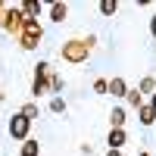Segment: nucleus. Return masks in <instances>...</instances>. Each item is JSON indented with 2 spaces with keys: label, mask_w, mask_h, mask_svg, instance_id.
Returning a JSON list of instances; mask_svg holds the SVG:
<instances>
[{
  "label": "nucleus",
  "mask_w": 156,
  "mask_h": 156,
  "mask_svg": "<svg viewBox=\"0 0 156 156\" xmlns=\"http://www.w3.org/2000/svg\"><path fill=\"white\" fill-rule=\"evenodd\" d=\"M41 37H44V28H41V25H37V22H25L22 31H19V47H22V50H34Z\"/></svg>",
  "instance_id": "4"
},
{
  "label": "nucleus",
  "mask_w": 156,
  "mask_h": 156,
  "mask_svg": "<svg viewBox=\"0 0 156 156\" xmlns=\"http://www.w3.org/2000/svg\"><path fill=\"white\" fill-rule=\"evenodd\" d=\"M153 87H156V78H153V75H147L144 81H140V87H137V90H140V94H153Z\"/></svg>",
  "instance_id": "15"
},
{
  "label": "nucleus",
  "mask_w": 156,
  "mask_h": 156,
  "mask_svg": "<svg viewBox=\"0 0 156 156\" xmlns=\"http://www.w3.org/2000/svg\"><path fill=\"white\" fill-rule=\"evenodd\" d=\"M22 156H41V144L37 140H22Z\"/></svg>",
  "instance_id": "11"
},
{
  "label": "nucleus",
  "mask_w": 156,
  "mask_h": 156,
  "mask_svg": "<svg viewBox=\"0 0 156 156\" xmlns=\"http://www.w3.org/2000/svg\"><path fill=\"white\" fill-rule=\"evenodd\" d=\"M109 125H112V128H122V125H125V109H122V106H115V109L109 112Z\"/></svg>",
  "instance_id": "12"
},
{
  "label": "nucleus",
  "mask_w": 156,
  "mask_h": 156,
  "mask_svg": "<svg viewBox=\"0 0 156 156\" xmlns=\"http://www.w3.org/2000/svg\"><path fill=\"white\" fill-rule=\"evenodd\" d=\"M109 94H112V97H128V84H125V78H112V81H109Z\"/></svg>",
  "instance_id": "9"
},
{
  "label": "nucleus",
  "mask_w": 156,
  "mask_h": 156,
  "mask_svg": "<svg viewBox=\"0 0 156 156\" xmlns=\"http://www.w3.org/2000/svg\"><path fill=\"white\" fill-rule=\"evenodd\" d=\"M125 100L131 103L134 109H140V106H144V100H140V90H137V87H134V90H128V97H125Z\"/></svg>",
  "instance_id": "13"
},
{
  "label": "nucleus",
  "mask_w": 156,
  "mask_h": 156,
  "mask_svg": "<svg viewBox=\"0 0 156 156\" xmlns=\"http://www.w3.org/2000/svg\"><path fill=\"white\" fill-rule=\"evenodd\" d=\"M94 90H97V94H109V81L97 78V81H94Z\"/></svg>",
  "instance_id": "19"
},
{
  "label": "nucleus",
  "mask_w": 156,
  "mask_h": 156,
  "mask_svg": "<svg viewBox=\"0 0 156 156\" xmlns=\"http://www.w3.org/2000/svg\"><path fill=\"white\" fill-rule=\"evenodd\" d=\"M50 109H53V112H66V100H62V97H53V100H50Z\"/></svg>",
  "instance_id": "17"
},
{
  "label": "nucleus",
  "mask_w": 156,
  "mask_h": 156,
  "mask_svg": "<svg viewBox=\"0 0 156 156\" xmlns=\"http://www.w3.org/2000/svg\"><path fill=\"white\" fill-rule=\"evenodd\" d=\"M125 140H128V134H125V128H109V137H106V144H109V150H122V147H125Z\"/></svg>",
  "instance_id": "6"
},
{
  "label": "nucleus",
  "mask_w": 156,
  "mask_h": 156,
  "mask_svg": "<svg viewBox=\"0 0 156 156\" xmlns=\"http://www.w3.org/2000/svg\"><path fill=\"white\" fill-rule=\"evenodd\" d=\"M66 16H69V6L66 3H50V19H53V22H62Z\"/></svg>",
  "instance_id": "10"
},
{
  "label": "nucleus",
  "mask_w": 156,
  "mask_h": 156,
  "mask_svg": "<svg viewBox=\"0 0 156 156\" xmlns=\"http://www.w3.org/2000/svg\"><path fill=\"white\" fill-rule=\"evenodd\" d=\"M59 90H62V78L53 75V78H50V94H59Z\"/></svg>",
  "instance_id": "18"
},
{
  "label": "nucleus",
  "mask_w": 156,
  "mask_h": 156,
  "mask_svg": "<svg viewBox=\"0 0 156 156\" xmlns=\"http://www.w3.org/2000/svg\"><path fill=\"white\" fill-rule=\"evenodd\" d=\"M137 119H140V125H147V128H150V125L156 122V109L150 106V103H144V106L137 109Z\"/></svg>",
  "instance_id": "8"
},
{
  "label": "nucleus",
  "mask_w": 156,
  "mask_h": 156,
  "mask_svg": "<svg viewBox=\"0 0 156 156\" xmlns=\"http://www.w3.org/2000/svg\"><path fill=\"white\" fill-rule=\"evenodd\" d=\"M19 112L25 115V119H31V122H34V119H37V103H25V106H22Z\"/></svg>",
  "instance_id": "14"
},
{
  "label": "nucleus",
  "mask_w": 156,
  "mask_h": 156,
  "mask_svg": "<svg viewBox=\"0 0 156 156\" xmlns=\"http://www.w3.org/2000/svg\"><path fill=\"white\" fill-rule=\"evenodd\" d=\"M150 34H153V41H156V16L150 19Z\"/></svg>",
  "instance_id": "20"
},
{
  "label": "nucleus",
  "mask_w": 156,
  "mask_h": 156,
  "mask_svg": "<svg viewBox=\"0 0 156 156\" xmlns=\"http://www.w3.org/2000/svg\"><path fill=\"white\" fill-rule=\"evenodd\" d=\"M50 78H53L50 62H37V66H34V81H31V97H34V100L50 90Z\"/></svg>",
  "instance_id": "3"
},
{
  "label": "nucleus",
  "mask_w": 156,
  "mask_h": 156,
  "mask_svg": "<svg viewBox=\"0 0 156 156\" xmlns=\"http://www.w3.org/2000/svg\"><path fill=\"white\" fill-rule=\"evenodd\" d=\"M3 6H6V3H3V0H0V12H3Z\"/></svg>",
  "instance_id": "24"
},
{
  "label": "nucleus",
  "mask_w": 156,
  "mask_h": 156,
  "mask_svg": "<svg viewBox=\"0 0 156 156\" xmlns=\"http://www.w3.org/2000/svg\"><path fill=\"white\" fill-rule=\"evenodd\" d=\"M150 106H153V109H156V94H153V97H150Z\"/></svg>",
  "instance_id": "22"
},
{
  "label": "nucleus",
  "mask_w": 156,
  "mask_h": 156,
  "mask_svg": "<svg viewBox=\"0 0 156 156\" xmlns=\"http://www.w3.org/2000/svg\"><path fill=\"white\" fill-rule=\"evenodd\" d=\"M106 156H122V150H106Z\"/></svg>",
  "instance_id": "21"
},
{
  "label": "nucleus",
  "mask_w": 156,
  "mask_h": 156,
  "mask_svg": "<svg viewBox=\"0 0 156 156\" xmlns=\"http://www.w3.org/2000/svg\"><path fill=\"white\" fill-rule=\"evenodd\" d=\"M25 22L28 19H25L22 6H3V12H0V25H3V31H9V34H19Z\"/></svg>",
  "instance_id": "2"
},
{
  "label": "nucleus",
  "mask_w": 156,
  "mask_h": 156,
  "mask_svg": "<svg viewBox=\"0 0 156 156\" xmlns=\"http://www.w3.org/2000/svg\"><path fill=\"white\" fill-rule=\"evenodd\" d=\"M90 44H94V37H72V41H66V44H62L59 56L66 59V62H72V66H78V62H84V59H87Z\"/></svg>",
  "instance_id": "1"
},
{
  "label": "nucleus",
  "mask_w": 156,
  "mask_h": 156,
  "mask_svg": "<svg viewBox=\"0 0 156 156\" xmlns=\"http://www.w3.org/2000/svg\"><path fill=\"white\" fill-rule=\"evenodd\" d=\"M28 131H31V119H25L22 112H16L9 119V137L16 140H28Z\"/></svg>",
  "instance_id": "5"
},
{
  "label": "nucleus",
  "mask_w": 156,
  "mask_h": 156,
  "mask_svg": "<svg viewBox=\"0 0 156 156\" xmlns=\"http://www.w3.org/2000/svg\"><path fill=\"white\" fill-rule=\"evenodd\" d=\"M22 12H25V19L28 22H37V16H41V3H34V0H25V3H19Z\"/></svg>",
  "instance_id": "7"
},
{
  "label": "nucleus",
  "mask_w": 156,
  "mask_h": 156,
  "mask_svg": "<svg viewBox=\"0 0 156 156\" xmlns=\"http://www.w3.org/2000/svg\"><path fill=\"white\" fill-rule=\"evenodd\" d=\"M137 156H150V153H147V150H140V153H137Z\"/></svg>",
  "instance_id": "23"
},
{
  "label": "nucleus",
  "mask_w": 156,
  "mask_h": 156,
  "mask_svg": "<svg viewBox=\"0 0 156 156\" xmlns=\"http://www.w3.org/2000/svg\"><path fill=\"white\" fill-rule=\"evenodd\" d=\"M115 9H119V3H115V0H103V3H100V12H103V16H112Z\"/></svg>",
  "instance_id": "16"
}]
</instances>
